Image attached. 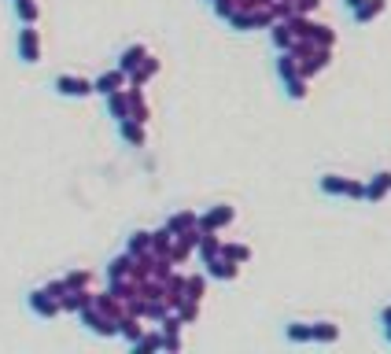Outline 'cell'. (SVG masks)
I'll return each instance as SVG.
<instances>
[{
	"instance_id": "cell-32",
	"label": "cell",
	"mask_w": 391,
	"mask_h": 354,
	"mask_svg": "<svg viewBox=\"0 0 391 354\" xmlns=\"http://www.w3.org/2000/svg\"><path fill=\"white\" fill-rule=\"evenodd\" d=\"M251 19H255V30H270V26L277 22V15H273V8H270V4L251 8Z\"/></svg>"
},
{
	"instance_id": "cell-4",
	"label": "cell",
	"mask_w": 391,
	"mask_h": 354,
	"mask_svg": "<svg viewBox=\"0 0 391 354\" xmlns=\"http://www.w3.org/2000/svg\"><path fill=\"white\" fill-rule=\"evenodd\" d=\"M203 273H207V277H214V281H237L240 277V262H233L229 255H211V258H207L203 262Z\"/></svg>"
},
{
	"instance_id": "cell-36",
	"label": "cell",
	"mask_w": 391,
	"mask_h": 354,
	"mask_svg": "<svg viewBox=\"0 0 391 354\" xmlns=\"http://www.w3.org/2000/svg\"><path fill=\"white\" fill-rule=\"evenodd\" d=\"M45 292H48L52 299H63V295L71 292V288H67V281H48V284H45Z\"/></svg>"
},
{
	"instance_id": "cell-27",
	"label": "cell",
	"mask_w": 391,
	"mask_h": 354,
	"mask_svg": "<svg viewBox=\"0 0 391 354\" xmlns=\"http://www.w3.org/2000/svg\"><path fill=\"white\" fill-rule=\"evenodd\" d=\"M310 41L321 45V48H332L336 45V30H332V26H325V22H314V26H310Z\"/></svg>"
},
{
	"instance_id": "cell-23",
	"label": "cell",
	"mask_w": 391,
	"mask_h": 354,
	"mask_svg": "<svg viewBox=\"0 0 391 354\" xmlns=\"http://www.w3.org/2000/svg\"><path fill=\"white\" fill-rule=\"evenodd\" d=\"M145 56H148V48H145V45H129V48H122V56H119V67L129 74L133 67H140V63H145Z\"/></svg>"
},
{
	"instance_id": "cell-31",
	"label": "cell",
	"mask_w": 391,
	"mask_h": 354,
	"mask_svg": "<svg viewBox=\"0 0 391 354\" xmlns=\"http://www.w3.org/2000/svg\"><path fill=\"white\" fill-rule=\"evenodd\" d=\"M137 354H145V351H163V332H140V339L133 344Z\"/></svg>"
},
{
	"instance_id": "cell-12",
	"label": "cell",
	"mask_w": 391,
	"mask_h": 354,
	"mask_svg": "<svg viewBox=\"0 0 391 354\" xmlns=\"http://www.w3.org/2000/svg\"><path fill=\"white\" fill-rule=\"evenodd\" d=\"M384 11H388V0H362V4H358L355 11H351V15H355V22H358V26H369L373 19H381Z\"/></svg>"
},
{
	"instance_id": "cell-28",
	"label": "cell",
	"mask_w": 391,
	"mask_h": 354,
	"mask_svg": "<svg viewBox=\"0 0 391 354\" xmlns=\"http://www.w3.org/2000/svg\"><path fill=\"white\" fill-rule=\"evenodd\" d=\"M15 15L22 26H34L37 19H41V8L34 4V0H15Z\"/></svg>"
},
{
	"instance_id": "cell-1",
	"label": "cell",
	"mask_w": 391,
	"mask_h": 354,
	"mask_svg": "<svg viewBox=\"0 0 391 354\" xmlns=\"http://www.w3.org/2000/svg\"><path fill=\"white\" fill-rule=\"evenodd\" d=\"M318 189L325 196H347V200H362V192H366V185L355 177H344V174H321L318 177Z\"/></svg>"
},
{
	"instance_id": "cell-17",
	"label": "cell",
	"mask_w": 391,
	"mask_h": 354,
	"mask_svg": "<svg viewBox=\"0 0 391 354\" xmlns=\"http://www.w3.org/2000/svg\"><path fill=\"white\" fill-rule=\"evenodd\" d=\"M221 251V240H218V233L214 229H200V240H196V255H200V262H207L211 255Z\"/></svg>"
},
{
	"instance_id": "cell-22",
	"label": "cell",
	"mask_w": 391,
	"mask_h": 354,
	"mask_svg": "<svg viewBox=\"0 0 391 354\" xmlns=\"http://www.w3.org/2000/svg\"><path fill=\"white\" fill-rule=\"evenodd\" d=\"M284 96L288 100H307L310 96V78H303V74H295V78H284Z\"/></svg>"
},
{
	"instance_id": "cell-19",
	"label": "cell",
	"mask_w": 391,
	"mask_h": 354,
	"mask_svg": "<svg viewBox=\"0 0 391 354\" xmlns=\"http://www.w3.org/2000/svg\"><path fill=\"white\" fill-rule=\"evenodd\" d=\"M196 226H200V214H196V211H177V214H170V221H166V229H170L174 236L189 233V229H196Z\"/></svg>"
},
{
	"instance_id": "cell-34",
	"label": "cell",
	"mask_w": 391,
	"mask_h": 354,
	"mask_svg": "<svg viewBox=\"0 0 391 354\" xmlns=\"http://www.w3.org/2000/svg\"><path fill=\"white\" fill-rule=\"evenodd\" d=\"M221 255H229L233 262H240V266H244V262H251V247H247V244H221Z\"/></svg>"
},
{
	"instance_id": "cell-35",
	"label": "cell",
	"mask_w": 391,
	"mask_h": 354,
	"mask_svg": "<svg viewBox=\"0 0 391 354\" xmlns=\"http://www.w3.org/2000/svg\"><path fill=\"white\" fill-rule=\"evenodd\" d=\"M63 281H67V288H89V281H93V273H89V270H71Z\"/></svg>"
},
{
	"instance_id": "cell-8",
	"label": "cell",
	"mask_w": 391,
	"mask_h": 354,
	"mask_svg": "<svg viewBox=\"0 0 391 354\" xmlns=\"http://www.w3.org/2000/svg\"><path fill=\"white\" fill-rule=\"evenodd\" d=\"M329 63H332V48H321V45H318L307 59H299V74H303V78H314V74H321L325 67H329Z\"/></svg>"
},
{
	"instance_id": "cell-21",
	"label": "cell",
	"mask_w": 391,
	"mask_h": 354,
	"mask_svg": "<svg viewBox=\"0 0 391 354\" xmlns=\"http://www.w3.org/2000/svg\"><path fill=\"white\" fill-rule=\"evenodd\" d=\"M140 332H145V325H140V318H133V314H122V318H119V336L126 339L129 347H133L137 339H140Z\"/></svg>"
},
{
	"instance_id": "cell-30",
	"label": "cell",
	"mask_w": 391,
	"mask_h": 354,
	"mask_svg": "<svg viewBox=\"0 0 391 354\" xmlns=\"http://www.w3.org/2000/svg\"><path fill=\"white\" fill-rule=\"evenodd\" d=\"M170 244H174V233L166 229V226L152 233V251H155V255H166V251H170Z\"/></svg>"
},
{
	"instance_id": "cell-7",
	"label": "cell",
	"mask_w": 391,
	"mask_h": 354,
	"mask_svg": "<svg viewBox=\"0 0 391 354\" xmlns=\"http://www.w3.org/2000/svg\"><path fill=\"white\" fill-rule=\"evenodd\" d=\"M26 307H30L37 318H56V314H59V299H52L45 288H34V292L26 295Z\"/></svg>"
},
{
	"instance_id": "cell-29",
	"label": "cell",
	"mask_w": 391,
	"mask_h": 354,
	"mask_svg": "<svg viewBox=\"0 0 391 354\" xmlns=\"http://www.w3.org/2000/svg\"><path fill=\"white\" fill-rule=\"evenodd\" d=\"M207 292V273H189L185 277V299H203Z\"/></svg>"
},
{
	"instance_id": "cell-20",
	"label": "cell",
	"mask_w": 391,
	"mask_h": 354,
	"mask_svg": "<svg viewBox=\"0 0 391 354\" xmlns=\"http://www.w3.org/2000/svg\"><path fill=\"white\" fill-rule=\"evenodd\" d=\"M126 93H129V118H137V122H148V115H152V111H148L145 93H140L137 85H129Z\"/></svg>"
},
{
	"instance_id": "cell-5",
	"label": "cell",
	"mask_w": 391,
	"mask_h": 354,
	"mask_svg": "<svg viewBox=\"0 0 391 354\" xmlns=\"http://www.w3.org/2000/svg\"><path fill=\"white\" fill-rule=\"evenodd\" d=\"M15 48H19V59L22 63H41V34L34 30V26H22L19 30V41H15Z\"/></svg>"
},
{
	"instance_id": "cell-18",
	"label": "cell",
	"mask_w": 391,
	"mask_h": 354,
	"mask_svg": "<svg viewBox=\"0 0 391 354\" xmlns=\"http://www.w3.org/2000/svg\"><path fill=\"white\" fill-rule=\"evenodd\" d=\"M133 262H137V255H119V258H111L108 262V281H119V277H133Z\"/></svg>"
},
{
	"instance_id": "cell-10",
	"label": "cell",
	"mask_w": 391,
	"mask_h": 354,
	"mask_svg": "<svg viewBox=\"0 0 391 354\" xmlns=\"http://www.w3.org/2000/svg\"><path fill=\"white\" fill-rule=\"evenodd\" d=\"M119 137L129 144V148H145L148 129H145V122H137V118H122V122H119Z\"/></svg>"
},
{
	"instance_id": "cell-13",
	"label": "cell",
	"mask_w": 391,
	"mask_h": 354,
	"mask_svg": "<svg viewBox=\"0 0 391 354\" xmlns=\"http://www.w3.org/2000/svg\"><path fill=\"white\" fill-rule=\"evenodd\" d=\"M270 41H273V48H277V52H288L295 45V34H292L288 19H277V22L270 26Z\"/></svg>"
},
{
	"instance_id": "cell-15",
	"label": "cell",
	"mask_w": 391,
	"mask_h": 354,
	"mask_svg": "<svg viewBox=\"0 0 391 354\" xmlns=\"http://www.w3.org/2000/svg\"><path fill=\"white\" fill-rule=\"evenodd\" d=\"M103 100H108V115L115 118V122L129 118V93H126V89H115V93H108Z\"/></svg>"
},
{
	"instance_id": "cell-24",
	"label": "cell",
	"mask_w": 391,
	"mask_h": 354,
	"mask_svg": "<svg viewBox=\"0 0 391 354\" xmlns=\"http://www.w3.org/2000/svg\"><path fill=\"white\" fill-rule=\"evenodd\" d=\"M340 339V325L336 321H314V344H336Z\"/></svg>"
},
{
	"instance_id": "cell-11",
	"label": "cell",
	"mask_w": 391,
	"mask_h": 354,
	"mask_svg": "<svg viewBox=\"0 0 391 354\" xmlns=\"http://www.w3.org/2000/svg\"><path fill=\"white\" fill-rule=\"evenodd\" d=\"M388 192H391V170H376V174H373V181L366 185V192H362V200H369V203H381Z\"/></svg>"
},
{
	"instance_id": "cell-39",
	"label": "cell",
	"mask_w": 391,
	"mask_h": 354,
	"mask_svg": "<svg viewBox=\"0 0 391 354\" xmlns=\"http://www.w3.org/2000/svg\"><path fill=\"white\" fill-rule=\"evenodd\" d=\"M344 4H347V8H351V11H355V8H358V4H362V0H344Z\"/></svg>"
},
{
	"instance_id": "cell-38",
	"label": "cell",
	"mask_w": 391,
	"mask_h": 354,
	"mask_svg": "<svg viewBox=\"0 0 391 354\" xmlns=\"http://www.w3.org/2000/svg\"><path fill=\"white\" fill-rule=\"evenodd\" d=\"M381 325H391V307H384V310H381Z\"/></svg>"
},
{
	"instance_id": "cell-37",
	"label": "cell",
	"mask_w": 391,
	"mask_h": 354,
	"mask_svg": "<svg viewBox=\"0 0 391 354\" xmlns=\"http://www.w3.org/2000/svg\"><path fill=\"white\" fill-rule=\"evenodd\" d=\"M321 0H292V8H295V15H310V11H318Z\"/></svg>"
},
{
	"instance_id": "cell-3",
	"label": "cell",
	"mask_w": 391,
	"mask_h": 354,
	"mask_svg": "<svg viewBox=\"0 0 391 354\" xmlns=\"http://www.w3.org/2000/svg\"><path fill=\"white\" fill-rule=\"evenodd\" d=\"M52 89H56L59 96H67V100L93 96V82H89V78H78V74H59L56 82H52Z\"/></svg>"
},
{
	"instance_id": "cell-16",
	"label": "cell",
	"mask_w": 391,
	"mask_h": 354,
	"mask_svg": "<svg viewBox=\"0 0 391 354\" xmlns=\"http://www.w3.org/2000/svg\"><path fill=\"white\" fill-rule=\"evenodd\" d=\"M284 339H288V344H314V325L310 321H288L284 325Z\"/></svg>"
},
{
	"instance_id": "cell-33",
	"label": "cell",
	"mask_w": 391,
	"mask_h": 354,
	"mask_svg": "<svg viewBox=\"0 0 391 354\" xmlns=\"http://www.w3.org/2000/svg\"><path fill=\"white\" fill-rule=\"evenodd\" d=\"M237 34H247V30H255V19H251V11H233V15L226 19Z\"/></svg>"
},
{
	"instance_id": "cell-6",
	"label": "cell",
	"mask_w": 391,
	"mask_h": 354,
	"mask_svg": "<svg viewBox=\"0 0 391 354\" xmlns=\"http://www.w3.org/2000/svg\"><path fill=\"white\" fill-rule=\"evenodd\" d=\"M233 218H237V211H233L229 203H218V207H211V211L200 214V229H214V233H221L226 226H233Z\"/></svg>"
},
{
	"instance_id": "cell-14",
	"label": "cell",
	"mask_w": 391,
	"mask_h": 354,
	"mask_svg": "<svg viewBox=\"0 0 391 354\" xmlns=\"http://www.w3.org/2000/svg\"><path fill=\"white\" fill-rule=\"evenodd\" d=\"M159 74V59L155 56H145V63H140V67H133L129 71V85H137V89H145L152 78Z\"/></svg>"
},
{
	"instance_id": "cell-26",
	"label": "cell",
	"mask_w": 391,
	"mask_h": 354,
	"mask_svg": "<svg viewBox=\"0 0 391 354\" xmlns=\"http://www.w3.org/2000/svg\"><path fill=\"white\" fill-rule=\"evenodd\" d=\"M299 74V59L295 52H277V78L284 82V78H295Z\"/></svg>"
},
{
	"instance_id": "cell-2",
	"label": "cell",
	"mask_w": 391,
	"mask_h": 354,
	"mask_svg": "<svg viewBox=\"0 0 391 354\" xmlns=\"http://www.w3.org/2000/svg\"><path fill=\"white\" fill-rule=\"evenodd\" d=\"M78 318H82V325H85L89 332H96V336H119V318L103 314L100 307H85Z\"/></svg>"
},
{
	"instance_id": "cell-9",
	"label": "cell",
	"mask_w": 391,
	"mask_h": 354,
	"mask_svg": "<svg viewBox=\"0 0 391 354\" xmlns=\"http://www.w3.org/2000/svg\"><path fill=\"white\" fill-rule=\"evenodd\" d=\"M129 85V74L122 71V67H115V71H103L96 82H93V93H100V96H108V93H115V89H126Z\"/></svg>"
},
{
	"instance_id": "cell-40",
	"label": "cell",
	"mask_w": 391,
	"mask_h": 354,
	"mask_svg": "<svg viewBox=\"0 0 391 354\" xmlns=\"http://www.w3.org/2000/svg\"><path fill=\"white\" fill-rule=\"evenodd\" d=\"M384 339H388V344H391V325H384Z\"/></svg>"
},
{
	"instance_id": "cell-25",
	"label": "cell",
	"mask_w": 391,
	"mask_h": 354,
	"mask_svg": "<svg viewBox=\"0 0 391 354\" xmlns=\"http://www.w3.org/2000/svg\"><path fill=\"white\" fill-rule=\"evenodd\" d=\"M126 251H129V255H145V251H152V233H145V229L129 233V240H126Z\"/></svg>"
}]
</instances>
